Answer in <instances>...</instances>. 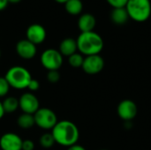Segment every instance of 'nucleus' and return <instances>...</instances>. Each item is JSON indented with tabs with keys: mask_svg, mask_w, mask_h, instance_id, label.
Wrapping results in <instances>:
<instances>
[{
	"mask_svg": "<svg viewBox=\"0 0 151 150\" xmlns=\"http://www.w3.org/2000/svg\"><path fill=\"white\" fill-rule=\"evenodd\" d=\"M16 52L20 58L25 60H30L35 57L37 53V48L36 45H35L28 40L23 39L17 42Z\"/></svg>",
	"mask_w": 151,
	"mask_h": 150,
	"instance_id": "nucleus-12",
	"label": "nucleus"
},
{
	"mask_svg": "<svg viewBox=\"0 0 151 150\" xmlns=\"http://www.w3.org/2000/svg\"><path fill=\"white\" fill-rule=\"evenodd\" d=\"M99 150H110V149H99Z\"/></svg>",
	"mask_w": 151,
	"mask_h": 150,
	"instance_id": "nucleus-32",
	"label": "nucleus"
},
{
	"mask_svg": "<svg viewBox=\"0 0 151 150\" xmlns=\"http://www.w3.org/2000/svg\"><path fill=\"white\" fill-rule=\"evenodd\" d=\"M66 150H87L83 146L81 145H79V144H75V145H73L69 148H67Z\"/></svg>",
	"mask_w": 151,
	"mask_h": 150,
	"instance_id": "nucleus-26",
	"label": "nucleus"
},
{
	"mask_svg": "<svg viewBox=\"0 0 151 150\" xmlns=\"http://www.w3.org/2000/svg\"><path fill=\"white\" fill-rule=\"evenodd\" d=\"M1 55H2V54H1V50H0V59H1Z\"/></svg>",
	"mask_w": 151,
	"mask_h": 150,
	"instance_id": "nucleus-31",
	"label": "nucleus"
},
{
	"mask_svg": "<svg viewBox=\"0 0 151 150\" xmlns=\"http://www.w3.org/2000/svg\"><path fill=\"white\" fill-rule=\"evenodd\" d=\"M78 50L83 56L99 55L104 49V40L95 31L81 33L76 39Z\"/></svg>",
	"mask_w": 151,
	"mask_h": 150,
	"instance_id": "nucleus-2",
	"label": "nucleus"
},
{
	"mask_svg": "<svg viewBox=\"0 0 151 150\" xmlns=\"http://www.w3.org/2000/svg\"><path fill=\"white\" fill-rule=\"evenodd\" d=\"M41 65L47 71H58L64 62V57L56 49L45 50L40 57Z\"/></svg>",
	"mask_w": 151,
	"mask_h": 150,
	"instance_id": "nucleus-6",
	"label": "nucleus"
},
{
	"mask_svg": "<svg viewBox=\"0 0 151 150\" xmlns=\"http://www.w3.org/2000/svg\"><path fill=\"white\" fill-rule=\"evenodd\" d=\"M5 112H4V107H3V103L2 102L0 101V119L3 118V117L4 116Z\"/></svg>",
	"mask_w": 151,
	"mask_h": 150,
	"instance_id": "nucleus-28",
	"label": "nucleus"
},
{
	"mask_svg": "<svg viewBox=\"0 0 151 150\" xmlns=\"http://www.w3.org/2000/svg\"><path fill=\"white\" fill-rule=\"evenodd\" d=\"M59 52L63 57H70L71 55L74 54L78 50L77 42L75 39L67 37L61 41L59 44Z\"/></svg>",
	"mask_w": 151,
	"mask_h": 150,
	"instance_id": "nucleus-14",
	"label": "nucleus"
},
{
	"mask_svg": "<svg viewBox=\"0 0 151 150\" xmlns=\"http://www.w3.org/2000/svg\"><path fill=\"white\" fill-rule=\"evenodd\" d=\"M57 144L69 148L77 144L80 139V131L77 126L70 120L58 121L50 132Z\"/></svg>",
	"mask_w": 151,
	"mask_h": 150,
	"instance_id": "nucleus-1",
	"label": "nucleus"
},
{
	"mask_svg": "<svg viewBox=\"0 0 151 150\" xmlns=\"http://www.w3.org/2000/svg\"><path fill=\"white\" fill-rule=\"evenodd\" d=\"M8 4L9 3H8L7 0H0V11H3V10H4L7 7Z\"/></svg>",
	"mask_w": 151,
	"mask_h": 150,
	"instance_id": "nucleus-27",
	"label": "nucleus"
},
{
	"mask_svg": "<svg viewBox=\"0 0 151 150\" xmlns=\"http://www.w3.org/2000/svg\"><path fill=\"white\" fill-rule=\"evenodd\" d=\"M117 111L121 119L125 121H130L136 117L138 108L134 101L130 99H126L119 103L117 108Z\"/></svg>",
	"mask_w": 151,
	"mask_h": 150,
	"instance_id": "nucleus-9",
	"label": "nucleus"
},
{
	"mask_svg": "<svg viewBox=\"0 0 151 150\" xmlns=\"http://www.w3.org/2000/svg\"><path fill=\"white\" fill-rule=\"evenodd\" d=\"M17 124H18L19 128L24 129V130H27V129L32 128L35 125L34 115L22 113L21 115L19 116V118L17 119Z\"/></svg>",
	"mask_w": 151,
	"mask_h": 150,
	"instance_id": "nucleus-17",
	"label": "nucleus"
},
{
	"mask_svg": "<svg viewBox=\"0 0 151 150\" xmlns=\"http://www.w3.org/2000/svg\"><path fill=\"white\" fill-rule=\"evenodd\" d=\"M23 140L15 133H5L0 138L2 150H21Z\"/></svg>",
	"mask_w": 151,
	"mask_h": 150,
	"instance_id": "nucleus-11",
	"label": "nucleus"
},
{
	"mask_svg": "<svg viewBox=\"0 0 151 150\" xmlns=\"http://www.w3.org/2000/svg\"><path fill=\"white\" fill-rule=\"evenodd\" d=\"M56 143L54 137L51 133H45L41 135L39 139V144L43 149H50Z\"/></svg>",
	"mask_w": 151,
	"mask_h": 150,
	"instance_id": "nucleus-19",
	"label": "nucleus"
},
{
	"mask_svg": "<svg viewBox=\"0 0 151 150\" xmlns=\"http://www.w3.org/2000/svg\"><path fill=\"white\" fill-rule=\"evenodd\" d=\"M104 67V60L100 55L87 56L84 57L82 70L89 75H95L103 71Z\"/></svg>",
	"mask_w": 151,
	"mask_h": 150,
	"instance_id": "nucleus-8",
	"label": "nucleus"
},
{
	"mask_svg": "<svg viewBox=\"0 0 151 150\" xmlns=\"http://www.w3.org/2000/svg\"><path fill=\"white\" fill-rule=\"evenodd\" d=\"M126 9L130 19L136 22H144L151 15L150 0H128Z\"/></svg>",
	"mask_w": 151,
	"mask_h": 150,
	"instance_id": "nucleus-4",
	"label": "nucleus"
},
{
	"mask_svg": "<svg viewBox=\"0 0 151 150\" xmlns=\"http://www.w3.org/2000/svg\"><path fill=\"white\" fill-rule=\"evenodd\" d=\"M128 19H129V15L127 11L126 7L113 8L111 12V19L116 25L119 26L124 25L127 22Z\"/></svg>",
	"mask_w": 151,
	"mask_h": 150,
	"instance_id": "nucleus-15",
	"label": "nucleus"
},
{
	"mask_svg": "<svg viewBox=\"0 0 151 150\" xmlns=\"http://www.w3.org/2000/svg\"><path fill=\"white\" fill-rule=\"evenodd\" d=\"M8 1V3H12V4H18V3H19L21 0H7Z\"/></svg>",
	"mask_w": 151,
	"mask_h": 150,
	"instance_id": "nucleus-29",
	"label": "nucleus"
},
{
	"mask_svg": "<svg viewBox=\"0 0 151 150\" xmlns=\"http://www.w3.org/2000/svg\"><path fill=\"white\" fill-rule=\"evenodd\" d=\"M35 149V142L32 140H24L22 142L21 150H34Z\"/></svg>",
	"mask_w": 151,
	"mask_h": 150,
	"instance_id": "nucleus-25",
	"label": "nucleus"
},
{
	"mask_svg": "<svg viewBox=\"0 0 151 150\" xmlns=\"http://www.w3.org/2000/svg\"><path fill=\"white\" fill-rule=\"evenodd\" d=\"M84 57H85L82 54H81L80 52H76L68 57V64L73 68H81L83 65Z\"/></svg>",
	"mask_w": 151,
	"mask_h": 150,
	"instance_id": "nucleus-20",
	"label": "nucleus"
},
{
	"mask_svg": "<svg viewBox=\"0 0 151 150\" xmlns=\"http://www.w3.org/2000/svg\"><path fill=\"white\" fill-rule=\"evenodd\" d=\"M40 88V83L37 80L35 79H33L30 80L28 86H27V89L30 91V92H36L38 89Z\"/></svg>",
	"mask_w": 151,
	"mask_h": 150,
	"instance_id": "nucleus-24",
	"label": "nucleus"
},
{
	"mask_svg": "<svg viewBox=\"0 0 151 150\" xmlns=\"http://www.w3.org/2000/svg\"><path fill=\"white\" fill-rule=\"evenodd\" d=\"M106 2L112 8H122L126 7L128 0H106Z\"/></svg>",
	"mask_w": 151,
	"mask_h": 150,
	"instance_id": "nucleus-23",
	"label": "nucleus"
},
{
	"mask_svg": "<svg viewBox=\"0 0 151 150\" xmlns=\"http://www.w3.org/2000/svg\"><path fill=\"white\" fill-rule=\"evenodd\" d=\"M19 108L23 113L34 115L40 109V102L33 93H24L19 98Z\"/></svg>",
	"mask_w": 151,
	"mask_h": 150,
	"instance_id": "nucleus-7",
	"label": "nucleus"
},
{
	"mask_svg": "<svg viewBox=\"0 0 151 150\" xmlns=\"http://www.w3.org/2000/svg\"><path fill=\"white\" fill-rule=\"evenodd\" d=\"M55 2L58 3V4H65L67 0H54Z\"/></svg>",
	"mask_w": 151,
	"mask_h": 150,
	"instance_id": "nucleus-30",
	"label": "nucleus"
},
{
	"mask_svg": "<svg viewBox=\"0 0 151 150\" xmlns=\"http://www.w3.org/2000/svg\"><path fill=\"white\" fill-rule=\"evenodd\" d=\"M64 4L66 12L70 15H79L83 10V3L81 0H67Z\"/></svg>",
	"mask_w": 151,
	"mask_h": 150,
	"instance_id": "nucleus-16",
	"label": "nucleus"
},
{
	"mask_svg": "<svg viewBox=\"0 0 151 150\" xmlns=\"http://www.w3.org/2000/svg\"><path fill=\"white\" fill-rule=\"evenodd\" d=\"M46 36V29L41 24H32L26 30V39L34 43L35 45L42 43L45 41Z\"/></svg>",
	"mask_w": 151,
	"mask_h": 150,
	"instance_id": "nucleus-10",
	"label": "nucleus"
},
{
	"mask_svg": "<svg viewBox=\"0 0 151 150\" xmlns=\"http://www.w3.org/2000/svg\"><path fill=\"white\" fill-rule=\"evenodd\" d=\"M35 125L45 131H51L56 124L58 122L57 114L49 108H40L35 114Z\"/></svg>",
	"mask_w": 151,
	"mask_h": 150,
	"instance_id": "nucleus-5",
	"label": "nucleus"
},
{
	"mask_svg": "<svg viewBox=\"0 0 151 150\" xmlns=\"http://www.w3.org/2000/svg\"><path fill=\"white\" fill-rule=\"evenodd\" d=\"M11 87L4 77H0V98L5 97L10 90Z\"/></svg>",
	"mask_w": 151,
	"mask_h": 150,
	"instance_id": "nucleus-21",
	"label": "nucleus"
},
{
	"mask_svg": "<svg viewBox=\"0 0 151 150\" xmlns=\"http://www.w3.org/2000/svg\"><path fill=\"white\" fill-rule=\"evenodd\" d=\"M4 78L11 88L17 90H22L27 88V86L32 80V75L27 68L20 65H14L7 70Z\"/></svg>",
	"mask_w": 151,
	"mask_h": 150,
	"instance_id": "nucleus-3",
	"label": "nucleus"
},
{
	"mask_svg": "<svg viewBox=\"0 0 151 150\" xmlns=\"http://www.w3.org/2000/svg\"><path fill=\"white\" fill-rule=\"evenodd\" d=\"M5 113H13L19 109V99L14 96H7L2 102Z\"/></svg>",
	"mask_w": 151,
	"mask_h": 150,
	"instance_id": "nucleus-18",
	"label": "nucleus"
},
{
	"mask_svg": "<svg viewBox=\"0 0 151 150\" xmlns=\"http://www.w3.org/2000/svg\"><path fill=\"white\" fill-rule=\"evenodd\" d=\"M46 79L50 83H57L60 80V73L58 71H48Z\"/></svg>",
	"mask_w": 151,
	"mask_h": 150,
	"instance_id": "nucleus-22",
	"label": "nucleus"
},
{
	"mask_svg": "<svg viewBox=\"0 0 151 150\" xmlns=\"http://www.w3.org/2000/svg\"><path fill=\"white\" fill-rule=\"evenodd\" d=\"M78 27L81 33L94 31L96 25V19L94 15L90 13H83L80 16L77 22Z\"/></svg>",
	"mask_w": 151,
	"mask_h": 150,
	"instance_id": "nucleus-13",
	"label": "nucleus"
}]
</instances>
